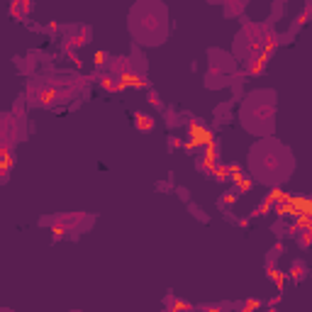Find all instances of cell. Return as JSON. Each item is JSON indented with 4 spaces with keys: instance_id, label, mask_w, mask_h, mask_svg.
<instances>
[{
    "instance_id": "1",
    "label": "cell",
    "mask_w": 312,
    "mask_h": 312,
    "mask_svg": "<svg viewBox=\"0 0 312 312\" xmlns=\"http://www.w3.org/2000/svg\"><path fill=\"white\" fill-rule=\"evenodd\" d=\"M249 164H251V171L256 169L258 181H263V183H281L288 178L290 169H295L290 151L283 144L271 142L268 137H263L256 146H251Z\"/></svg>"
},
{
    "instance_id": "13",
    "label": "cell",
    "mask_w": 312,
    "mask_h": 312,
    "mask_svg": "<svg viewBox=\"0 0 312 312\" xmlns=\"http://www.w3.org/2000/svg\"><path fill=\"white\" fill-rule=\"evenodd\" d=\"M0 312H10V310H2V308H0Z\"/></svg>"
},
{
    "instance_id": "6",
    "label": "cell",
    "mask_w": 312,
    "mask_h": 312,
    "mask_svg": "<svg viewBox=\"0 0 312 312\" xmlns=\"http://www.w3.org/2000/svg\"><path fill=\"white\" fill-rule=\"evenodd\" d=\"M266 61H268V59L263 57V54L251 57V59H249V66H247V73H249V76H258V73L266 68Z\"/></svg>"
},
{
    "instance_id": "7",
    "label": "cell",
    "mask_w": 312,
    "mask_h": 312,
    "mask_svg": "<svg viewBox=\"0 0 312 312\" xmlns=\"http://www.w3.org/2000/svg\"><path fill=\"white\" fill-rule=\"evenodd\" d=\"M98 83L103 85L105 90H110V93H117V90H125L122 85L115 81V76H110V73H103V76H98Z\"/></svg>"
},
{
    "instance_id": "8",
    "label": "cell",
    "mask_w": 312,
    "mask_h": 312,
    "mask_svg": "<svg viewBox=\"0 0 312 312\" xmlns=\"http://www.w3.org/2000/svg\"><path fill=\"white\" fill-rule=\"evenodd\" d=\"M249 188H254V176H242V178L234 181V193H237V195H239V193H247Z\"/></svg>"
},
{
    "instance_id": "4",
    "label": "cell",
    "mask_w": 312,
    "mask_h": 312,
    "mask_svg": "<svg viewBox=\"0 0 312 312\" xmlns=\"http://www.w3.org/2000/svg\"><path fill=\"white\" fill-rule=\"evenodd\" d=\"M190 134H193V142L198 144V146H200V144H212V142H215V134H212L207 127L195 125V122L190 125Z\"/></svg>"
},
{
    "instance_id": "10",
    "label": "cell",
    "mask_w": 312,
    "mask_h": 312,
    "mask_svg": "<svg viewBox=\"0 0 312 312\" xmlns=\"http://www.w3.org/2000/svg\"><path fill=\"white\" fill-rule=\"evenodd\" d=\"M271 281H276V285H278V290H283V283H285V278H283V273L281 271H271Z\"/></svg>"
},
{
    "instance_id": "2",
    "label": "cell",
    "mask_w": 312,
    "mask_h": 312,
    "mask_svg": "<svg viewBox=\"0 0 312 312\" xmlns=\"http://www.w3.org/2000/svg\"><path fill=\"white\" fill-rule=\"evenodd\" d=\"M273 115H276V93L273 90H256L242 108V122L249 132L266 137L273 129Z\"/></svg>"
},
{
    "instance_id": "9",
    "label": "cell",
    "mask_w": 312,
    "mask_h": 312,
    "mask_svg": "<svg viewBox=\"0 0 312 312\" xmlns=\"http://www.w3.org/2000/svg\"><path fill=\"white\" fill-rule=\"evenodd\" d=\"M305 271H308V268H305L300 261H295V263H293V268H290V276H293V278H303V276H305Z\"/></svg>"
},
{
    "instance_id": "11",
    "label": "cell",
    "mask_w": 312,
    "mask_h": 312,
    "mask_svg": "<svg viewBox=\"0 0 312 312\" xmlns=\"http://www.w3.org/2000/svg\"><path fill=\"white\" fill-rule=\"evenodd\" d=\"M258 305H261V303H258V300H249V303H247V305H244V312H251V310H256V308H258Z\"/></svg>"
},
{
    "instance_id": "3",
    "label": "cell",
    "mask_w": 312,
    "mask_h": 312,
    "mask_svg": "<svg viewBox=\"0 0 312 312\" xmlns=\"http://www.w3.org/2000/svg\"><path fill=\"white\" fill-rule=\"evenodd\" d=\"M73 93V85L66 83V81H34L29 85V98L34 105H54L61 100H68Z\"/></svg>"
},
{
    "instance_id": "5",
    "label": "cell",
    "mask_w": 312,
    "mask_h": 312,
    "mask_svg": "<svg viewBox=\"0 0 312 312\" xmlns=\"http://www.w3.org/2000/svg\"><path fill=\"white\" fill-rule=\"evenodd\" d=\"M134 125H137V129H139V132H151V129L156 127V120H154L151 115L137 113V115H134Z\"/></svg>"
},
{
    "instance_id": "12",
    "label": "cell",
    "mask_w": 312,
    "mask_h": 312,
    "mask_svg": "<svg viewBox=\"0 0 312 312\" xmlns=\"http://www.w3.org/2000/svg\"><path fill=\"white\" fill-rule=\"evenodd\" d=\"M95 63H105V54H103V52L95 54Z\"/></svg>"
}]
</instances>
